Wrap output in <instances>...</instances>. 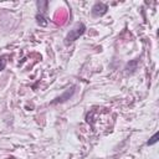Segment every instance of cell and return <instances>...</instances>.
<instances>
[{"label": "cell", "instance_id": "5", "mask_svg": "<svg viewBox=\"0 0 159 159\" xmlns=\"http://www.w3.org/2000/svg\"><path fill=\"white\" fill-rule=\"evenodd\" d=\"M157 140H158V133H155V134H154V135L148 140V143H147V144H148V145H153L154 143H157Z\"/></svg>", "mask_w": 159, "mask_h": 159}, {"label": "cell", "instance_id": "4", "mask_svg": "<svg viewBox=\"0 0 159 159\" xmlns=\"http://www.w3.org/2000/svg\"><path fill=\"white\" fill-rule=\"evenodd\" d=\"M35 19H36V22H37L40 26H46V25H47V20H46V17L43 16V14H42L41 11H39V12L36 14Z\"/></svg>", "mask_w": 159, "mask_h": 159}, {"label": "cell", "instance_id": "6", "mask_svg": "<svg viewBox=\"0 0 159 159\" xmlns=\"http://www.w3.org/2000/svg\"><path fill=\"white\" fill-rule=\"evenodd\" d=\"M6 62H7L6 57H1V58H0V71H2V70L5 68V66H6Z\"/></svg>", "mask_w": 159, "mask_h": 159}, {"label": "cell", "instance_id": "2", "mask_svg": "<svg viewBox=\"0 0 159 159\" xmlns=\"http://www.w3.org/2000/svg\"><path fill=\"white\" fill-rule=\"evenodd\" d=\"M108 10V6L104 2H96L92 7V15L93 16H103Z\"/></svg>", "mask_w": 159, "mask_h": 159}, {"label": "cell", "instance_id": "1", "mask_svg": "<svg viewBox=\"0 0 159 159\" xmlns=\"http://www.w3.org/2000/svg\"><path fill=\"white\" fill-rule=\"evenodd\" d=\"M84 31H86L84 24H83V22H77V24L75 25V27H73L72 30H70V32L67 34V36H66V39H65V43H66V45L72 43V42L76 41L81 35H83Z\"/></svg>", "mask_w": 159, "mask_h": 159}, {"label": "cell", "instance_id": "3", "mask_svg": "<svg viewBox=\"0 0 159 159\" xmlns=\"http://www.w3.org/2000/svg\"><path fill=\"white\" fill-rule=\"evenodd\" d=\"M73 92H75V87L68 88L63 94H61V96H60V97H57L55 101H52V104H55V103H62V102H65V101L70 99V97L73 94Z\"/></svg>", "mask_w": 159, "mask_h": 159}]
</instances>
